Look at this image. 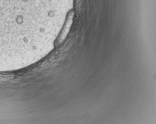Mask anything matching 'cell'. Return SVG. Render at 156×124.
<instances>
[{"instance_id":"cell-1","label":"cell","mask_w":156,"mask_h":124,"mask_svg":"<svg viewBox=\"0 0 156 124\" xmlns=\"http://www.w3.org/2000/svg\"><path fill=\"white\" fill-rule=\"evenodd\" d=\"M73 14H74V13H71L69 16H68V18L66 24L65 25V28L63 29L62 33L61 36H60V40H60V41H62L63 40H64V38L66 36V35H67V33H68V32L69 31V29H70L71 25L72 24V22Z\"/></svg>"}]
</instances>
